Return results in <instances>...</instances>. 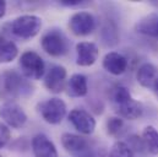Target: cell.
Instances as JSON below:
<instances>
[{"instance_id":"d6986e66","label":"cell","mask_w":158,"mask_h":157,"mask_svg":"<svg viewBox=\"0 0 158 157\" xmlns=\"http://www.w3.org/2000/svg\"><path fill=\"white\" fill-rule=\"evenodd\" d=\"M142 141L145 144L146 150L152 154V155H157L158 154V130L152 126L148 125L143 129L142 131Z\"/></svg>"},{"instance_id":"603a6c76","label":"cell","mask_w":158,"mask_h":157,"mask_svg":"<svg viewBox=\"0 0 158 157\" xmlns=\"http://www.w3.org/2000/svg\"><path fill=\"white\" fill-rule=\"evenodd\" d=\"M107 133L110 136H119L124 130V120L120 117H110L107 119L106 123Z\"/></svg>"},{"instance_id":"6da1fadb","label":"cell","mask_w":158,"mask_h":157,"mask_svg":"<svg viewBox=\"0 0 158 157\" xmlns=\"http://www.w3.org/2000/svg\"><path fill=\"white\" fill-rule=\"evenodd\" d=\"M31 82L15 70H5L0 74V96L6 100H16L32 95Z\"/></svg>"},{"instance_id":"d4e9b609","label":"cell","mask_w":158,"mask_h":157,"mask_svg":"<svg viewBox=\"0 0 158 157\" xmlns=\"http://www.w3.org/2000/svg\"><path fill=\"white\" fill-rule=\"evenodd\" d=\"M11 139V133L5 123H0V149H4Z\"/></svg>"},{"instance_id":"83f0119b","label":"cell","mask_w":158,"mask_h":157,"mask_svg":"<svg viewBox=\"0 0 158 157\" xmlns=\"http://www.w3.org/2000/svg\"><path fill=\"white\" fill-rule=\"evenodd\" d=\"M0 157H1V156H0Z\"/></svg>"},{"instance_id":"484cf974","label":"cell","mask_w":158,"mask_h":157,"mask_svg":"<svg viewBox=\"0 0 158 157\" xmlns=\"http://www.w3.org/2000/svg\"><path fill=\"white\" fill-rule=\"evenodd\" d=\"M60 4L64 5V6H70V7H71V6H80V5H82L83 2L80 1V0H61Z\"/></svg>"},{"instance_id":"7a4b0ae2","label":"cell","mask_w":158,"mask_h":157,"mask_svg":"<svg viewBox=\"0 0 158 157\" xmlns=\"http://www.w3.org/2000/svg\"><path fill=\"white\" fill-rule=\"evenodd\" d=\"M63 147L71 155L77 157H103L98 147H93L91 141L83 136L71 133H64L61 135Z\"/></svg>"},{"instance_id":"4316f807","label":"cell","mask_w":158,"mask_h":157,"mask_svg":"<svg viewBox=\"0 0 158 157\" xmlns=\"http://www.w3.org/2000/svg\"><path fill=\"white\" fill-rule=\"evenodd\" d=\"M6 14V2L0 0V19H2Z\"/></svg>"},{"instance_id":"7c38bea8","label":"cell","mask_w":158,"mask_h":157,"mask_svg":"<svg viewBox=\"0 0 158 157\" xmlns=\"http://www.w3.org/2000/svg\"><path fill=\"white\" fill-rule=\"evenodd\" d=\"M102 65H103V69L107 73H109L114 76H119V75H121L126 71L127 65H129V60L121 53L109 52L104 55Z\"/></svg>"},{"instance_id":"7402d4cb","label":"cell","mask_w":158,"mask_h":157,"mask_svg":"<svg viewBox=\"0 0 158 157\" xmlns=\"http://www.w3.org/2000/svg\"><path fill=\"white\" fill-rule=\"evenodd\" d=\"M106 157H136L130 146L124 141H117Z\"/></svg>"},{"instance_id":"52a82bcc","label":"cell","mask_w":158,"mask_h":157,"mask_svg":"<svg viewBox=\"0 0 158 157\" xmlns=\"http://www.w3.org/2000/svg\"><path fill=\"white\" fill-rule=\"evenodd\" d=\"M97 27L94 16L87 11H79L74 14L69 20V28L73 35L77 37H85L91 35Z\"/></svg>"},{"instance_id":"44dd1931","label":"cell","mask_w":158,"mask_h":157,"mask_svg":"<svg viewBox=\"0 0 158 157\" xmlns=\"http://www.w3.org/2000/svg\"><path fill=\"white\" fill-rule=\"evenodd\" d=\"M118 28L114 22L108 21L102 28V39L106 45H115L118 43Z\"/></svg>"},{"instance_id":"ac0fdd59","label":"cell","mask_w":158,"mask_h":157,"mask_svg":"<svg viewBox=\"0 0 158 157\" xmlns=\"http://www.w3.org/2000/svg\"><path fill=\"white\" fill-rule=\"evenodd\" d=\"M19 54L17 45L5 37H0V64L11 63Z\"/></svg>"},{"instance_id":"2e32d148","label":"cell","mask_w":158,"mask_h":157,"mask_svg":"<svg viewBox=\"0 0 158 157\" xmlns=\"http://www.w3.org/2000/svg\"><path fill=\"white\" fill-rule=\"evenodd\" d=\"M66 90L70 97H85L88 92L87 78L82 74H74L68 81Z\"/></svg>"},{"instance_id":"5b68a950","label":"cell","mask_w":158,"mask_h":157,"mask_svg":"<svg viewBox=\"0 0 158 157\" xmlns=\"http://www.w3.org/2000/svg\"><path fill=\"white\" fill-rule=\"evenodd\" d=\"M37 109L40 117L53 125L60 124L66 116V103L58 97H53L38 103Z\"/></svg>"},{"instance_id":"277c9868","label":"cell","mask_w":158,"mask_h":157,"mask_svg":"<svg viewBox=\"0 0 158 157\" xmlns=\"http://www.w3.org/2000/svg\"><path fill=\"white\" fill-rule=\"evenodd\" d=\"M40 45L50 57H63L69 52V40L60 30L56 28L49 30L42 36Z\"/></svg>"},{"instance_id":"e0dca14e","label":"cell","mask_w":158,"mask_h":157,"mask_svg":"<svg viewBox=\"0 0 158 157\" xmlns=\"http://www.w3.org/2000/svg\"><path fill=\"white\" fill-rule=\"evenodd\" d=\"M114 108H115V112L119 114V117L124 118V119H129V120L139 119L143 113L142 104L134 98H131L130 101L120 104L118 107H114Z\"/></svg>"},{"instance_id":"ba28073f","label":"cell","mask_w":158,"mask_h":157,"mask_svg":"<svg viewBox=\"0 0 158 157\" xmlns=\"http://www.w3.org/2000/svg\"><path fill=\"white\" fill-rule=\"evenodd\" d=\"M0 118L7 126L14 129H21L27 123V114L23 108L12 101L5 102L0 107Z\"/></svg>"},{"instance_id":"cb8c5ba5","label":"cell","mask_w":158,"mask_h":157,"mask_svg":"<svg viewBox=\"0 0 158 157\" xmlns=\"http://www.w3.org/2000/svg\"><path fill=\"white\" fill-rule=\"evenodd\" d=\"M126 144L130 146V149L134 151V154L135 152H142L143 150H146L145 144L142 141V138H139L137 135H131L129 138V142H126Z\"/></svg>"},{"instance_id":"9a60e30c","label":"cell","mask_w":158,"mask_h":157,"mask_svg":"<svg viewBox=\"0 0 158 157\" xmlns=\"http://www.w3.org/2000/svg\"><path fill=\"white\" fill-rule=\"evenodd\" d=\"M137 82L145 88H153L155 82L158 78V69L151 63H143L136 73Z\"/></svg>"},{"instance_id":"5bb4252c","label":"cell","mask_w":158,"mask_h":157,"mask_svg":"<svg viewBox=\"0 0 158 157\" xmlns=\"http://www.w3.org/2000/svg\"><path fill=\"white\" fill-rule=\"evenodd\" d=\"M32 151L36 157H58L53 141L44 134H37L32 139Z\"/></svg>"},{"instance_id":"4fadbf2b","label":"cell","mask_w":158,"mask_h":157,"mask_svg":"<svg viewBox=\"0 0 158 157\" xmlns=\"http://www.w3.org/2000/svg\"><path fill=\"white\" fill-rule=\"evenodd\" d=\"M135 31L145 37L158 39V14L152 12L141 17L135 23Z\"/></svg>"},{"instance_id":"30bf717a","label":"cell","mask_w":158,"mask_h":157,"mask_svg":"<svg viewBox=\"0 0 158 157\" xmlns=\"http://www.w3.org/2000/svg\"><path fill=\"white\" fill-rule=\"evenodd\" d=\"M69 121L83 135H91L96 129V119L85 109H73L69 114Z\"/></svg>"},{"instance_id":"9c48e42d","label":"cell","mask_w":158,"mask_h":157,"mask_svg":"<svg viewBox=\"0 0 158 157\" xmlns=\"http://www.w3.org/2000/svg\"><path fill=\"white\" fill-rule=\"evenodd\" d=\"M66 69L61 65H52L45 74L44 86L52 93H60L65 88L66 83Z\"/></svg>"},{"instance_id":"3957f363","label":"cell","mask_w":158,"mask_h":157,"mask_svg":"<svg viewBox=\"0 0 158 157\" xmlns=\"http://www.w3.org/2000/svg\"><path fill=\"white\" fill-rule=\"evenodd\" d=\"M42 19L37 15H22L10 23V31L21 39H31L40 33Z\"/></svg>"},{"instance_id":"8fae6325","label":"cell","mask_w":158,"mask_h":157,"mask_svg":"<svg viewBox=\"0 0 158 157\" xmlns=\"http://www.w3.org/2000/svg\"><path fill=\"white\" fill-rule=\"evenodd\" d=\"M99 55V49L93 42H80L76 44V64L80 66L93 65Z\"/></svg>"},{"instance_id":"ffe728a7","label":"cell","mask_w":158,"mask_h":157,"mask_svg":"<svg viewBox=\"0 0 158 157\" xmlns=\"http://www.w3.org/2000/svg\"><path fill=\"white\" fill-rule=\"evenodd\" d=\"M109 97H110V101L113 103L114 107H118L120 104L130 101L132 98L130 91L127 87H125L124 85H115L110 88L109 91Z\"/></svg>"},{"instance_id":"8992f818","label":"cell","mask_w":158,"mask_h":157,"mask_svg":"<svg viewBox=\"0 0 158 157\" xmlns=\"http://www.w3.org/2000/svg\"><path fill=\"white\" fill-rule=\"evenodd\" d=\"M20 66L23 76L30 80H40L45 73V64L38 53L27 50L20 57Z\"/></svg>"}]
</instances>
